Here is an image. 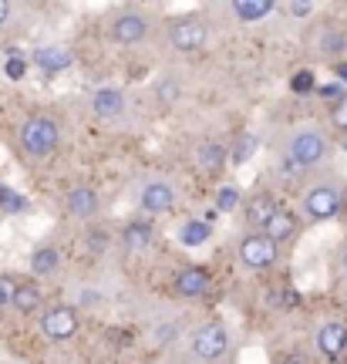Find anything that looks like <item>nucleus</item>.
I'll return each instance as SVG.
<instances>
[{
	"label": "nucleus",
	"instance_id": "cd10ccee",
	"mask_svg": "<svg viewBox=\"0 0 347 364\" xmlns=\"http://www.w3.org/2000/svg\"><path fill=\"white\" fill-rule=\"evenodd\" d=\"M290 91H294V95L317 91V75H314L310 68H300V71H294V78H290Z\"/></svg>",
	"mask_w": 347,
	"mask_h": 364
},
{
	"label": "nucleus",
	"instance_id": "423d86ee",
	"mask_svg": "<svg viewBox=\"0 0 347 364\" xmlns=\"http://www.w3.org/2000/svg\"><path fill=\"white\" fill-rule=\"evenodd\" d=\"M41 334L48 341H71L78 338V331H81V314H78V307H71V304H51V307H44L41 311Z\"/></svg>",
	"mask_w": 347,
	"mask_h": 364
},
{
	"label": "nucleus",
	"instance_id": "f3484780",
	"mask_svg": "<svg viewBox=\"0 0 347 364\" xmlns=\"http://www.w3.org/2000/svg\"><path fill=\"white\" fill-rule=\"evenodd\" d=\"M118 240H122V247L129 250V253H142V250H149L155 243V226L145 220H132L122 226Z\"/></svg>",
	"mask_w": 347,
	"mask_h": 364
},
{
	"label": "nucleus",
	"instance_id": "2eb2a0df",
	"mask_svg": "<svg viewBox=\"0 0 347 364\" xmlns=\"http://www.w3.org/2000/svg\"><path fill=\"white\" fill-rule=\"evenodd\" d=\"M65 213L78 223H91L102 213V196L95 193L91 186H75V189L65 196Z\"/></svg>",
	"mask_w": 347,
	"mask_h": 364
},
{
	"label": "nucleus",
	"instance_id": "dca6fc26",
	"mask_svg": "<svg viewBox=\"0 0 347 364\" xmlns=\"http://www.w3.org/2000/svg\"><path fill=\"white\" fill-rule=\"evenodd\" d=\"M31 61L44 71V75H61L68 68L75 65V51H68L61 44H44V48H34Z\"/></svg>",
	"mask_w": 347,
	"mask_h": 364
},
{
	"label": "nucleus",
	"instance_id": "72a5a7b5",
	"mask_svg": "<svg viewBox=\"0 0 347 364\" xmlns=\"http://www.w3.org/2000/svg\"><path fill=\"white\" fill-rule=\"evenodd\" d=\"M277 364H314V358H310L307 351H297V348H290V351H283L280 358H277Z\"/></svg>",
	"mask_w": 347,
	"mask_h": 364
},
{
	"label": "nucleus",
	"instance_id": "9d476101",
	"mask_svg": "<svg viewBox=\"0 0 347 364\" xmlns=\"http://www.w3.org/2000/svg\"><path fill=\"white\" fill-rule=\"evenodd\" d=\"M280 209L277 196L267 193V189H257V193L246 196L243 203V223H246V233H263L267 223L273 220V213Z\"/></svg>",
	"mask_w": 347,
	"mask_h": 364
},
{
	"label": "nucleus",
	"instance_id": "e433bc0d",
	"mask_svg": "<svg viewBox=\"0 0 347 364\" xmlns=\"http://www.w3.org/2000/svg\"><path fill=\"white\" fill-rule=\"evenodd\" d=\"M337 270H341V273L347 277V243H344L341 250H337Z\"/></svg>",
	"mask_w": 347,
	"mask_h": 364
},
{
	"label": "nucleus",
	"instance_id": "a878e982",
	"mask_svg": "<svg viewBox=\"0 0 347 364\" xmlns=\"http://www.w3.org/2000/svg\"><path fill=\"white\" fill-rule=\"evenodd\" d=\"M155 98H159V105H176L182 98V85L176 78H162V81H155Z\"/></svg>",
	"mask_w": 347,
	"mask_h": 364
},
{
	"label": "nucleus",
	"instance_id": "6e6552de",
	"mask_svg": "<svg viewBox=\"0 0 347 364\" xmlns=\"http://www.w3.org/2000/svg\"><path fill=\"white\" fill-rule=\"evenodd\" d=\"M108 34H112V41L115 44H122V48H132V44H142L145 41V34H149V17L142 11H122L112 17V24H108Z\"/></svg>",
	"mask_w": 347,
	"mask_h": 364
},
{
	"label": "nucleus",
	"instance_id": "c9c22d12",
	"mask_svg": "<svg viewBox=\"0 0 347 364\" xmlns=\"http://www.w3.org/2000/svg\"><path fill=\"white\" fill-rule=\"evenodd\" d=\"M334 81L341 85V88L347 91V61H341V65H334Z\"/></svg>",
	"mask_w": 347,
	"mask_h": 364
},
{
	"label": "nucleus",
	"instance_id": "58836bf2",
	"mask_svg": "<svg viewBox=\"0 0 347 364\" xmlns=\"http://www.w3.org/2000/svg\"><path fill=\"white\" fill-rule=\"evenodd\" d=\"M327 364H347V358H341V361H327Z\"/></svg>",
	"mask_w": 347,
	"mask_h": 364
},
{
	"label": "nucleus",
	"instance_id": "412c9836",
	"mask_svg": "<svg viewBox=\"0 0 347 364\" xmlns=\"http://www.w3.org/2000/svg\"><path fill=\"white\" fill-rule=\"evenodd\" d=\"M260 152V135L257 132H236V139H233V145L226 149V156H230V166H246L250 159Z\"/></svg>",
	"mask_w": 347,
	"mask_h": 364
},
{
	"label": "nucleus",
	"instance_id": "393cba45",
	"mask_svg": "<svg viewBox=\"0 0 347 364\" xmlns=\"http://www.w3.org/2000/svg\"><path fill=\"white\" fill-rule=\"evenodd\" d=\"M112 243H115V236L108 233L105 226H91V230H88V250H91V257H105V253L112 250Z\"/></svg>",
	"mask_w": 347,
	"mask_h": 364
},
{
	"label": "nucleus",
	"instance_id": "c85d7f7f",
	"mask_svg": "<svg viewBox=\"0 0 347 364\" xmlns=\"http://www.w3.org/2000/svg\"><path fill=\"white\" fill-rule=\"evenodd\" d=\"M4 75L11 81H21L27 75V58H21L17 51H11L7 54V61H4Z\"/></svg>",
	"mask_w": 347,
	"mask_h": 364
},
{
	"label": "nucleus",
	"instance_id": "20e7f679",
	"mask_svg": "<svg viewBox=\"0 0 347 364\" xmlns=\"http://www.w3.org/2000/svg\"><path fill=\"white\" fill-rule=\"evenodd\" d=\"M230 331L219 324V321H209V324H199L189 338V351H193L196 361L203 364H219L226 354H230Z\"/></svg>",
	"mask_w": 347,
	"mask_h": 364
},
{
	"label": "nucleus",
	"instance_id": "0eeeda50",
	"mask_svg": "<svg viewBox=\"0 0 347 364\" xmlns=\"http://www.w3.org/2000/svg\"><path fill=\"white\" fill-rule=\"evenodd\" d=\"M236 253H240V263H243L250 273H267L280 260V250L267 240V233H246L243 240H240Z\"/></svg>",
	"mask_w": 347,
	"mask_h": 364
},
{
	"label": "nucleus",
	"instance_id": "f257e3e1",
	"mask_svg": "<svg viewBox=\"0 0 347 364\" xmlns=\"http://www.w3.org/2000/svg\"><path fill=\"white\" fill-rule=\"evenodd\" d=\"M283 156H287V166H294V169H317L331 156V139L317 125H304L290 135Z\"/></svg>",
	"mask_w": 347,
	"mask_h": 364
},
{
	"label": "nucleus",
	"instance_id": "39448f33",
	"mask_svg": "<svg viewBox=\"0 0 347 364\" xmlns=\"http://www.w3.org/2000/svg\"><path fill=\"white\" fill-rule=\"evenodd\" d=\"M166 38H169V44H172V51L199 54L209 44V27H206L203 17H196V14H182V17H172V21H169Z\"/></svg>",
	"mask_w": 347,
	"mask_h": 364
},
{
	"label": "nucleus",
	"instance_id": "6ab92c4d",
	"mask_svg": "<svg viewBox=\"0 0 347 364\" xmlns=\"http://www.w3.org/2000/svg\"><path fill=\"white\" fill-rule=\"evenodd\" d=\"M230 11L240 24H260L263 17H270L277 11V4L273 0H233Z\"/></svg>",
	"mask_w": 347,
	"mask_h": 364
},
{
	"label": "nucleus",
	"instance_id": "f704fd0d",
	"mask_svg": "<svg viewBox=\"0 0 347 364\" xmlns=\"http://www.w3.org/2000/svg\"><path fill=\"white\" fill-rule=\"evenodd\" d=\"M11 17H14V4L11 0H0V31L11 24Z\"/></svg>",
	"mask_w": 347,
	"mask_h": 364
},
{
	"label": "nucleus",
	"instance_id": "ddd939ff",
	"mask_svg": "<svg viewBox=\"0 0 347 364\" xmlns=\"http://www.w3.org/2000/svg\"><path fill=\"white\" fill-rule=\"evenodd\" d=\"M176 206V189L166 179H149L139 193V209L145 216H166Z\"/></svg>",
	"mask_w": 347,
	"mask_h": 364
},
{
	"label": "nucleus",
	"instance_id": "bb28decb",
	"mask_svg": "<svg viewBox=\"0 0 347 364\" xmlns=\"http://www.w3.org/2000/svg\"><path fill=\"white\" fill-rule=\"evenodd\" d=\"M236 206H243V196L236 186H219L216 193V213H236Z\"/></svg>",
	"mask_w": 347,
	"mask_h": 364
},
{
	"label": "nucleus",
	"instance_id": "7ed1b4c3",
	"mask_svg": "<svg viewBox=\"0 0 347 364\" xmlns=\"http://www.w3.org/2000/svg\"><path fill=\"white\" fill-rule=\"evenodd\" d=\"M300 216L314 226L334 223L341 216V186L334 182H314L300 199Z\"/></svg>",
	"mask_w": 347,
	"mask_h": 364
},
{
	"label": "nucleus",
	"instance_id": "4468645a",
	"mask_svg": "<svg viewBox=\"0 0 347 364\" xmlns=\"http://www.w3.org/2000/svg\"><path fill=\"white\" fill-rule=\"evenodd\" d=\"M193 166L209 179H219L223 169L230 166V156H226V145L216 142V139H206L193 149Z\"/></svg>",
	"mask_w": 347,
	"mask_h": 364
},
{
	"label": "nucleus",
	"instance_id": "f8f14e48",
	"mask_svg": "<svg viewBox=\"0 0 347 364\" xmlns=\"http://www.w3.org/2000/svg\"><path fill=\"white\" fill-rule=\"evenodd\" d=\"M300 230H304V223H300V213L290 206H280L277 213H273V220L267 223V240H270L273 247H294L297 236H300Z\"/></svg>",
	"mask_w": 347,
	"mask_h": 364
},
{
	"label": "nucleus",
	"instance_id": "4c0bfd02",
	"mask_svg": "<svg viewBox=\"0 0 347 364\" xmlns=\"http://www.w3.org/2000/svg\"><path fill=\"white\" fill-rule=\"evenodd\" d=\"M341 213L347 216V182H344V189H341Z\"/></svg>",
	"mask_w": 347,
	"mask_h": 364
},
{
	"label": "nucleus",
	"instance_id": "f03ea898",
	"mask_svg": "<svg viewBox=\"0 0 347 364\" xmlns=\"http://www.w3.org/2000/svg\"><path fill=\"white\" fill-rule=\"evenodd\" d=\"M17 139H21V149L31 159H51L61 145V125L51 115H31L21 122Z\"/></svg>",
	"mask_w": 347,
	"mask_h": 364
},
{
	"label": "nucleus",
	"instance_id": "473e14b6",
	"mask_svg": "<svg viewBox=\"0 0 347 364\" xmlns=\"http://www.w3.org/2000/svg\"><path fill=\"white\" fill-rule=\"evenodd\" d=\"M314 11H317V4H307V0H290V4H283V14H290V17H310Z\"/></svg>",
	"mask_w": 347,
	"mask_h": 364
},
{
	"label": "nucleus",
	"instance_id": "9b49d317",
	"mask_svg": "<svg viewBox=\"0 0 347 364\" xmlns=\"http://www.w3.org/2000/svg\"><path fill=\"white\" fill-rule=\"evenodd\" d=\"M172 290H176L179 300H203L209 290H213V273H209L206 267H199V263H189V267H182V270L176 273Z\"/></svg>",
	"mask_w": 347,
	"mask_h": 364
},
{
	"label": "nucleus",
	"instance_id": "aec40b11",
	"mask_svg": "<svg viewBox=\"0 0 347 364\" xmlns=\"http://www.w3.org/2000/svg\"><path fill=\"white\" fill-rule=\"evenodd\" d=\"M58 270H61V250L54 247V243L34 247V253H31V273L34 277H54Z\"/></svg>",
	"mask_w": 347,
	"mask_h": 364
},
{
	"label": "nucleus",
	"instance_id": "7c9ffc66",
	"mask_svg": "<svg viewBox=\"0 0 347 364\" xmlns=\"http://www.w3.org/2000/svg\"><path fill=\"white\" fill-rule=\"evenodd\" d=\"M14 294H17V280L11 273H0V311H7L14 304Z\"/></svg>",
	"mask_w": 347,
	"mask_h": 364
},
{
	"label": "nucleus",
	"instance_id": "5701e85b",
	"mask_svg": "<svg viewBox=\"0 0 347 364\" xmlns=\"http://www.w3.org/2000/svg\"><path fill=\"white\" fill-rule=\"evenodd\" d=\"M179 243L186 250H199V247H206L209 243V236H213V226L209 223H203V220H186L179 226Z\"/></svg>",
	"mask_w": 347,
	"mask_h": 364
},
{
	"label": "nucleus",
	"instance_id": "1a4fd4ad",
	"mask_svg": "<svg viewBox=\"0 0 347 364\" xmlns=\"http://www.w3.org/2000/svg\"><path fill=\"white\" fill-rule=\"evenodd\" d=\"M314 348L324 358V364L347 358V321H324L314 334Z\"/></svg>",
	"mask_w": 347,
	"mask_h": 364
},
{
	"label": "nucleus",
	"instance_id": "2f4dec72",
	"mask_svg": "<svg viewBox=\"0 0 347 364\" xmlns=\"http://www.w3.org/2000/svg\"><path fill=\"white\" fill-rule=\"evenodd\" d=\"M327 118H331V125H334V132H344L347 135V95L341 98L337 105H331V112H327Z\"/></svg>",
	"mask_w": 347,
	"mask_h": 364
},
{
	"label": "nucleus",
	"instance_id": "b1692460",
	"mask_svg": "<svg viewBox=\"0 0 347 364\" xmlns=\"http://www.w3.org/2000/svg\"><path fill=\"white\" fill-rule=\"evenodd\" d=\"M321 51H324V58H331L334 65L347 61V31H341V27L324 31L321 34Z\"/></svg>",
	"mask_w": 347,
	"mask_h": 364
},
{
	"label": "nucleus",
	"instance_id": "c756f323",
	"mask_svg": "<svg viewBox=\"0 0 347 364\" xmlns=\"http://www.w3.org/2000/svg\"><path fill=\"white\" fill-rule=\"evenodd\" d=\"M0 206L7 209V213H24L27 199H24V196H17L14 189H7V186H0Z\"/></svg>",
	"mask_w": 347,
	"mask_h": 364
},
{
	"label": "nucleus",
	"instance_id": "a211bd4d",
	"mask_svg": "<svg viewBox=\"0 0 347 364\" xmlns=\"http://www.w3.org/2000/svg\"><path fill=\"white\" fill-rule=\"evenodd\" d=\"M125 112V95L118 88H98L91 95V115L102 118V122H112Z\"/></svg>",
	"mask_w": 347,
	"mask_h": 364
},
{
	"label": "nucleus",
	"instance_id": "4be33fe9",
	"mask_svg": "<svg viewBox=\"0 0 347 364\" xmlns=\"http://www.w3.org/2000/svg\"><path fill=\"white\" fill-rule=\"evenodd\" d=\"M17 314H38L41 307H44V294H41L38 284H31V280H24V284H17V294H14V304H11Z\"/></svg>",
	"mask_w": 347,
	"mask_h": 364
}]
</instances>
